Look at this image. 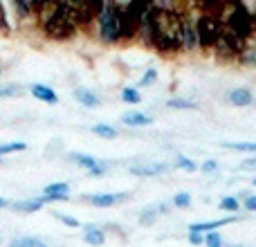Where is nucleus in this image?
<instances>
[{
	"label": "nucleus",
	"instance_id": "c756f323",
	"mask_svg": "<svg viewBox=\"0 0 256 247\" xmlns=\"http://www.w3.org/2000/svg\"><path fill=\"white\" fill-rule=\"evenodd\" d=\"M54 216H56L58 220H61L63 225H68V227H79V220H76V218H70L68 214H54Z\"/></svg>",
	"mask_w": 256,
	"mask_h": 247
},
{
	"label": "nucleus",
	"instance_id": "4468645a",
	"mask_svg": "<svg viewBox=\"0 0 256 247\" xmlns=\"http://www.w3.org/2000/svg\"><path fill=\"white\" fill-rule=\"evenodd\" d=\"M7 247H48V243L36 238V236H18V238L9 240Z\"/></svg>",
	"mask_w": 256,
	"mask_h": 247
},
{
	"label": "nucleus",
	"instance_id": "2f4dec72",
	"mask_svg": "<svg viewBox=\"0 0 256 247\" xmlns=\"http://www.w3.org/2000/svg\"><path fill=\"white\" fill-rule=\"evenodd\" d=\"M186 238H189L191 245H204V234H196V232H189V234H186Z\"/></svg>",
	"mask_w": 256,
	"mask_h": 247
},
{
	"label": "nucleus",
	"instance_id": "b1692460",
	"mask_svg": "<svg viewBox=\"0 0 256 247\" xmlns=\"http://www.w3.org/2000/svg\"><path fill=\"white\" fill-rule=\"evenodd\" d=\"M155 220H158V207H146L144 212H142V216H140V222L144 227H150Z\"/></svg>",
	"mask_w": 256,
	"mask_h": 247
},
{
	"label": "nucleus",
	"instance_id": "aec40b11",
	"mask_svg": "<svg viewBox=\"0 0 256 247\" xmlns=\"http://www.w3.org/2000/svg\"><path fill=\"white\" fill-rule=\"evenodd\" d=\"M173 166H176V168H182V171H186V173L198 171V164H196L191 158H186V155H178L176 162H173Z\"/></svg>",
	"mask_w": 256,
	"mask_h": 247
},
{
	"label": "nucleus",
	"instance_id": "423d86ee",
	"mask_svg": "<svg viewBox=\"0 0 256 247\" xmlns=\"http://www.w3.org/2000/svg\"><path fill=\"white\" fill-rule=\"evenodd\" d=\"M128 198V194H94L88 198V202L97 209H108V207H115V204L124 202Z\"/></svg>",
	"mask_w": 256,
	"mask_h": 247
},
{
	"label": "nucleus",
	"instance_id": "20e7f679",
	"mask_svg": "<svg viewBox=\"0 0 256 247\" xmlns=\"http://www.w3.org/2000/svg\"><path fill=\"white\" fill-rule=\"evenodd\" d=\"M182 50H186V52H196L198 50L196 16H189V14H184V22H182Z\"/></svg>",
	"mask_w": 256,
	"mask_h": 247
},
{
	"label": "nucleus",
	"instance_id": "ddd939ff",
	"mask_svg": "<svg viewBox=\"0 0 256 247\" xmlns=\"http://www.w3.org/2000/svg\"><path fill=\"white\" fill-rule=\"evenodd\" d=\"M9 207L14 212H20V214H34L43 209V202L38 198H30V200H16V202H9Z\"/></svg>",
	"mask_w": 256,
	"mask_h": 247
},
{
	"label": "nucleus",
	"instance_id": "a878e982",
	"mask_svg": "<svg viewBox=\"0 0 256 247\" xmlns=\"http://www.w3.org/2000/svg\"><path fill=\"white\" fill-rule=\"evenodd\" d=\"M204 247H225L222 234H218V232H209V234H204Z\"/></svg>",
	"mask_w": 256,
	"mask_h": 247
},
{
	"label": "nucleus",
	"instance_id": "f8f14e48",
	"mask_svg": "<svg viewBox=\"0 0 256 247\" xmlns=\"http://www.w3.org/2000/svg\"><path fill=\"white\" fill-rule=\"evenodd\" d=\"M84 240L88 245H92V247H102L104 243H106V232H104L102 227H97V225H86Z\"/></svg>",
	"mask_w": 256,
	"mask_h": 247
},
{
	"label": "nucleus",
	"instance_id": "6e6552de",
	"mask_svg": "<svg viewBox=\"0 0 256 247\" xmlns=\"http://www.w3.org/2000/svg\"><path fill=\"white\" fill-rule=\"evenodd\" d=\"M122 124L130 126V128H144V126L153 124V117L146 115V112H140V110H128L122 115Z\"/></svg>",
	"mask_w": 256,
	"mask_h": 247
},
{
	"label": "nucleus",
	"instance_id": "f704fd0d",
	"mask_svg": "<svg viewBox=\"0 0 256 247\" xmlns=\"http://www.w3.org/2000/svg\"><path fill=\"white\" fill-rule=\"evenodd\" d=\"M2 207H9V200L7 198H2V196H0V209Z\"/></svg>",
	"mask_w": 256,
	"mask_h": 247
},
{
	"label": "nucleus",
	"instance_id": "c9c22d12",
	"mask_svg": "<svg viewBox=\"0 0 256 247\" xmlns=\"http://www.w3.org/2000/svg\"><path fill=\"white\" fill-rule=\"evenodd\" d=\"M252 184H254V186H256V178H254V180H252Z\"/></svg>",
	"mask_w": 256,
	"mask_h": 247
},
{
	"label": "nucleus",
	"instance_id": "39448f33",
	"mask_svg": "<svg viewBox=\"0 0 256 247\" xmlns=\"http://www.w3.org/2000/svg\"><path fill=\"white\" fill-rule=\"evenodd\" d=\"M168 164L164 162H148V164H132L130 173L137 178H155V176H162V173L168 171Z\"/></svg>",
	"mask_w": 256,
	"mask_h": 247
},
{
	"label": "nucleus",
	"instance_id": "1a4fd4ad",
	"mask_svg": "<svg viewBox=\"0 0 256 247\" xmlns=\"http://www.w3.org/2000/svg\"><path fill=\"white\" fill-rule=\"evenodd\" d=\"M227 99H230V104L236 108H248L254 104V94H252V90H248V88H234Z\"/></svg>",
	"mask_w": 256,
	"mask_h": 247
},
{
	"label": "nucleus",
	"instance_id": "4c0bfd02",
	"mask_svg": "<svg viewBox=\"0 0 256 247\" xmlns=\"http://www.w3.org/2000/svg\"><path fill=\"white\" fill-rule=\"evenodd\" d=\"M0 162H2V158H0Z\"/></svg>",
	"mask_w": 256,
	"mask_h": 247
},
{
	"label": "nucleus",
	"instance_id": "bb28decb",
	"mask_svg": "<svg viewBox=\"0 0 256 247\" xmlns=\"http://www.w3.org/2000/svg\"><path fill=\"white\" fill-rule=\"evenodd\" d=\"M20 94V88L18 86H0V99H12V97H18Z\"/></svg>",
	"mask_w": 256,
	"mask_h": 247
},
{
	"label": "nucleus",
	"instance_id": "f3484780",
	"mask_svg": "<svg viewBox=\"0 0 256 247\" xmlns=\"http://www.w3.org/2000/svg\"><path fill=\"white\" fill-rule=\"evenodd\" d=\"M70 160L76 164V166L86 168V171H90V168H94L99 164L97 158H92V155H86V153H70Z\"/></svg>",
	"mask_w": 256,
	"mask_h": 247
},
{
	"label": "nucleus",
	"instance_id": "7c9ffc66",
	"mask_svg": "<svg viewBox=\"0 0 256 247\" xmlns=\"http://www.w3.org/2000/svg\"><path fill=\"white\" fill-rule=\"evenodd\" d=\"M106 171H108V164H106V162H99L94 168H90V171H88V176L99 178V176H104V173H106Z\"/></svg>",
	"mask_w": 256,
	"mask_h": 247
},
{
	"label": "nucleus",
	"instance_id": "9b49d317",
	"mask_svg": "<svg viewBox=\"0 0 256 247\" xmlns=\"http://www.w3.org/2000/svg\"><path fill=\"white\" fill-rule=\"evenodd\" d=\"M72 97H74L84 108H97V106H102V99H99L97 94H94L92 90H88V88H76L74 92H72Z\"/></svg>",
	"mask_w": 256,
	"mask_h": 247
},
{
	"label": "nucleus",
	"instance_id": "f03ea898",
	"mask_svg": "<svg viewBox=\"0 0 256 247\" xmlns=\"http://www.w3.org/2000/svg\"><path fill=\"white\" fill-rule=\"evenodd\" d=\"M202 12L196 16V32H198V48L214 50L222 34L220 9L222 4H202Z\"/></svg>",
	"mask_w": 256,
	"mask_h": 247
},
{
	"label": "nucleus",
	"instance_id": "412c9836",
	"mask_svg": "<svg viewBox=\"0 0 256 247\" xmlns=\"http://www.w3.org/2000/svg\"><path fill=\"white\" fill-rule=\"evenodd\" d=\"M218 207L222 209V212H232V214H236V212H240V200L236 198V196H225V198L218 202Z\"/></svg>",
	"mask_w": 256,
	"mask_h": 247
},
{
	"label": "nucleus",
	"instance_id": "5701e85b",
	"mask_svg": "<svg viewBox=\"0 0 256 247\" xmlns=\"http://www.w3.org/2000/svg\"><path fill=\"white\" fill-rule=\"evenodd\" d=\"M27 144L25 142H9V144H0V158H4V155L9 153H20V150H25Z\"/></svg>",
	"mask_w": 256,
	"mask_h": 247
},
{
	"label": "nucleus",
	"instance_id": "473e14b6",
	"mask_svg": "<svg viewBox=\"0 0 256 247\" xmlns=\"http://www.w3.org/2000/svg\"><path fill=\"white\" fill-rule=\"evenodd\" d=\"M243 207H245V212H252V214H256V196H245Z\"/></svg>",
	"mask_w": 256,
	"mask_h": 247
},
{
	"label": "nucleus",
	"instance_id": "cd10ccee",
	"mask_svg": "<svg viewBox=\"0 0 256 247\" xmlns=\"http://www.w3.org/2000/svg\"><path fill=\"white\" fill-rule=\"evenodd\" d=\"M155 81H158V70H155V68H150V70H146V74L142 76L140 86L144 88V86H150V84H155Z\"/></svg>",
	"mask_w": 256,
	"mask_h": 247
},
{
	"label": "nucleus",
	"instance_id": "393cba45",
	"mask_svg": "<svg viewBox=\"0 0 256 247\" xmlns=\"http://www.w3.org/2000/svg\"><path fill=\"white\" fill-rule=\"evenodd\" d=\"M173 207L176 209H189L191 207V196L186 191H180V194L173 196Z\"/></svg>",
	"mask_w": 256,
	"mask_h": 247
},
{
	"label": "nucleus",
	"instance_id": "a211bd4d",
	"mask_svg": "<svg viewBox=\"0 0 256 247\" xmlns=\"http://www.w3.org/2000/svg\"><path fill=\"white\" fill-rule=\"evenodd\" d=\"M166 106L173 108V110H194V108H198V104L184 97H176V99H168Z\"/></svg>",
	"mask_w": 256,
	"mask_h": 247
},
{
	"label": "nucleus",
	"instance_id": "e433bc0d",
	"mask_svg": "<svg viewBox=\"0 0 256 247\" xmlns=\"http://www.w3.org/2000/svg\"><path fill=\"white\" fill-rule=\"evenodd\" d=\"M227 247H238V245H227Z\"/></svg>",
	"mask_w": 256,
	"mask_h": 247
},
{
	"label": "nucleus",
	"instance_id": "f257e3e1",
	"mask_svg": "<svg viewBox=\"0 0 256 247\" xmlns=\"http://www.w3.org/2000/svg\"><path fill=\"white\" fill-rule=\"evenodd\" d=\"M45 12L40 14V27L48 38L54 40H68L76 34V25L72 22L70 14H68V2H56V4H45Z\"/></svg>",
	"mask_w": 256,
	"mask_h": 247
},
{
	"label": "nucleus",
	"instance_id": "dca6fc26",
	"mask_svg": "<svg viewBox=\"0 0 256 247\" xmlns=\"http://www.w3.org/2000/svg\"><path fill=\"white\" fill-rule=\"evenodd\" d=\"M68 194H70V184L68 182H52L43 191V196H52V198H68Z\"/></svg>",
	"mask_w": 256,
	"mask_h": 247
},
{
	"label": "nucleus",
	"instance_id": "9d476101",
	"mask_svg": "<svg viewBox=\"0 0 256 247\" xmlns=\"http://www.w3.org/2000/svg\"><path fill=\"white\" fill-rule=\"evenodd\" d=\"M30 92L34 94L38 102H43V104H50V106H54V104H58V97H56V92H54L50 86H45V84H34L30 88Z\"/></svg>",
	"mask_w": 256,
	"mask_h": 247
},
{
	"label": "nucleus",
	"instance_id": "7ed1b4c3",
	"mask_svg": "<svg viewBox=\"0 0 256 247\" xmlns=\"http://www.w3.org/2000/svg\"><path fill=\"white\" fill-rule=\"evenodd\" d=\"M94 22H97V34L104 43L115 45L122 40V4L102 2Z\"/></svg>",
	"mask_w": 256,
	"mask_h": 247
},
{
	"label": "nucleus",
	"instance_id": "6ab92c4d",
	"mask_svg": "<svg viewBox=\"0 0 256 247\" xmlns=\"http://www.w3.org/2000/svg\"><path fill=\"white\" fill-rule=\"evenodd\" d=\"M120 97H122V102H124V104H130V106H137V104L142 102V92H140L137 88H130V86L122 90Z\"/></svg>",
	"mask_w": 256,
	"mask_h": 247
},
{
	"label": "nucleus",
	"instance_id": "4be33fe9",
	"mask_svg": "<svg viewBox=\"0 0 256 247\" xmlns=\"http://www.w3.org/2000/svg\"><path fill=\"white\" fill-rule=\"evenodd\" d=\"M225 148L230 150H245V153H256V142H225Z\"/></svg>",
	"mask_w": 256,
	"mask_h": 247
},
{
	"label": "nucleus",
	"instance_id": "c85d7f7f",
	"mask_svg": "<svg viewBox=\"0 0 256 247\" xmlns=\"http://www.w3.org/2000/svg\"><path fill=\"white\" fill-rule=\"evenodd\" d=\"M198 168L202 173H214V171H218V162H216V160H207V162H202Z\"/></svg>",
	"mask_w": 256,
	"mask_h": 247
},
{
	"label": "nucleus",
	"instance_id": "2eb2a0df",
	"mask_svg": "<svg viewBox=\"0 0 256 247\" xmlns=\"http://www.w3.org/2000/svg\"><path fill=\"white\" fill-rule=\"evenodd\" d=\"M90 132L97 137H104V140H115V137H120V130H117L115 126H108V124H94V126H90Z\"/></svg>",
	"mask_w": 256,
	"mask_h": 247
},
{
	"label": "nucleus",
	"instance_id": "0eeeda50",
	"mask_svg": "<svg viewBox=\"0 0 256 247\" xmlns=\"http://www.w3.org/2000/svg\"><path fill=\"white\" fill-rule=\"evenodd\" d=\"M238 218L236 216H227V218H220V220H207V222H194V225L189 227V232H196V234H209V232H218L220 227L225 225H232V222H236Z\"/></svg>",
	"mask_w": 256,
	"mask_h": 247
},
{
	"label": "nucleus",
	"instance_id": "72a5a7b5",
	"mask_svg": "<svg viewBox=\"0 0 256 247\" xmlns=\"http://www.w3.org/2000/svg\"><path fill=\"white\" fill-rule=\"evenodd\" d=\"M238 168H240V171H254V168H256V158L248 160V162H243Z\"/></svg>",
	"mask_w": 256,
	"mask_h": 247
}]
</instances>
